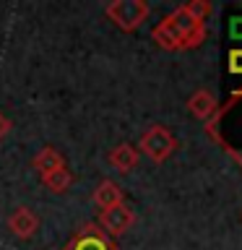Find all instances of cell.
I'll use <instances>...</instances> for the list:
<instances>
[{
  "instance_id": "1",
  "label": "cell",
  "mask_w": 242,
  "mask_h": 250,
  "mask_svg": "<svg viewBox=\"0 0 242 250\" xmlns=\"http://www.w3.org/2000/svg\"><path fill=\"white\" fill-rule=\"evenodd\" d=\"M154 39L164 50H190L206 39V26L180 5L154 29Z\"/></svg>"
},
{
  "instance_id": "2",
  "label": "cell",
  "mask_w": 242,
  "mask_h": 250,
  "mask_svg": "<svg viewBox=\"0 0 242 250\" xmlns=\"http://www.w3.org/2000/svg\"><path fill=\"white\" fill-rule=\"evenodd\" d=\"M148 13H151V8L146 0H115V3L104 5V16L122 31H136L148 19Z\"/></svg>"
},
{
  "instance_id": "3",
  "label": "cell",
  "mask_w": 242,
  "mask_h": 250,
  "mask_svg": "<svg viewBox=\"0 0 242 250\" xmlns=\"http://www.w3.org/2000/svg\"><path fill=\"white\" fill-rule=\"evenodd\" d=\"M177 148V138L164 128V125H151L148 130L141 133L138 138V154H146L151 162L161 164L167 162Z\"/></svg>"
},
{
  "instance_id": "4",
  "label": "cell",
  "mask_w": 242,
  "mask_h": 250,
  "mask_svg": "<svg viewBox=\"0 0 242 250\" xmlns=\"http://www.w3.org/2000/svg\"><path fill=\"white\" fill-rule=\"evenodd\" d=\"M133 222H136V214H133V208L128 206V203H120V206L104 208V211L99 214V227H101V232H104L109 240L125 234V232L133 227Z\"/></svg>"
},
{
  "instance_id": "5",
  "label": "cell",
  "mask_w": 242,
  "mask_h": 250,
  "mask_svg": "<svg viewBox=\"0 0 242 250\" xmlns=\"http://www.w3.org/2000/svg\"><path fill=\"white\" fill-rule=\"evenodd\" d=\"M62 250H115L112 240L97 227H83Z\"/></svg>"
},
{
  "instance_id": "6",
  "label": "cell",
  "mask_w": 242,
  "mask_h": 250,
  "mask_svg": "<svg viewBox=\"0 0 242 250\" xmlns=\"http://www.w3.org/2000/svg\"><path fill=\"white\" fill-rule=\"evenodd\" d=\"M8 229H11L16 237L29 240V237H34L37 229H39V216L29 206H19V208L11 211V216H8Z\"/></svg>"
},
{
  "instance_id": "7",
  "label": "cell",
  "mask_w": 242,
  "mask_h": 250,
  "mask_svg": "<svg viewBox=\"0 0 242 250\" xmlns=\"http://www.w3.org/2000/svg\"><path fill=\"white\" fill-rule=\"evenodd\" d=\"M216 107H219V102H216V97L208 89L193 91L190 99H187V109H190V115L198 117V120H208V117L216 112Z\"/></svg>"
},
{
  "instance_id": "8",
  "label": "cell",
  "mask_w": 242,
  "mask_h": 250,
  "mask_svg": "<svg viewBox=\"0 0 242 250\" xmlns=\"http://www.w3.org/2000/svg\"><path fill=\"white\" fill-rule=\"evenodd\" d=\"M107 159H109V164H112L117 172H130V169L138 167L141 154H138V148L130 146V144H117L112 151H109Z\"/></svg>"
},
{
  "instance_id": "9",
  "label": "cell",
  "mask_w": 242,
  "mask_h": 250,
  "mask_svg": "<svg viewBox=\"0 0 242 250\" xmlns=\"http://www.w3.org/2000/svg\"><path fill=\"white\" fill-rule=\"evenodd\" d=\"M94 203L104 211V208H112V206H120V203H125L122 198V190L120 185L112 183V180H101V183L97 185V190H94Z\"/></svg>"
},
{
  "instance_id": "10",
  "label": "cell",
  "mask_w": 242,
  "mask_h": 250,
  "mask_svg": "<svg viewBox=\"0 0 242 250\" xmlns=\"http://www.w3.org/2000/svg\"><path fill=\"white\" fill-rule=\"evenodd\" d=\"M31 167H34L39 172V177H42V175H47V172H52L58 167H65V159H62V154L55 146H44V148H39V151L34 154Z\"/></svg>"
},
{
  "instance_id": "11",
  "label": "cell",
  "mask_w": 242,
  "mask_h": 250,
  "mask_svg": "<svg viewBox=\"0 0 242 250\" xmlns=\"http://www.w3.org/2000/svg\"><path fill=\"white\" fill-rule=\"evenodd\" d=\"M42 185H44L50 193L60 195V193H65L68 188L73 185V172H70L68 167H58V169H52V172H47V175H42Z\"/></svg>"
},
{
  "instance_id": "12",
  "label": "cell",
  "mask_w": 242,
  "mask_h": 250,
  "mask_svg": "<svg viewBox=\"0 0 242 250\" xmlns=\"http://www.w3.org/2000/svg\"><path fill=\"white\" fill-rule=\"evenodd\" d=\"M182 8L198 21H206V16L211 13V3H206V0H190V3H185Z\"/></svg>"
},
{
  "instance_id": "13",
  "label": "cell",
  "mask_w": 242,
  "mask_h": 250,
  "mask_svg": "<svg viewBox=\"0 0 242 250\" xmlns=\"http://www.w3.org/2000/svg\"><path fill=\"white\" fill-rule=\"evenodd\" d=\"M229 70L232 73H242V50H234L229 55Z\"/></svg>"
},
{
  "instance_id": "14",
  "label": "cell",
  "mask_w": 242,
  "mask_h": 250,
  "mask_svg": "<svg viewBox=\"0 0 242 250\" xmlns=\"http://www.w3.org/2000/svg\"><path fill=\"white\" fill-rule=\"evenodd\" d=\"M8 130H11V120H8V117L0 112V138H5Z\"/></svg>"
},
{
  "instance_id": "15",
  "label": "cell",
  "mask_w": 242,
  "mask_h": 250,
  "mask_svg": "<svg viewBox=\"0 0 242 250\" xmlns=\"http://www.w3.org/2000/svg\"><path fill=\"white\" fill-rule=\"evenodd\" d=\"M229 31H232V37H240V39H242V19H234L232 26H229Z\"/></svg>"
}]
</instances>
